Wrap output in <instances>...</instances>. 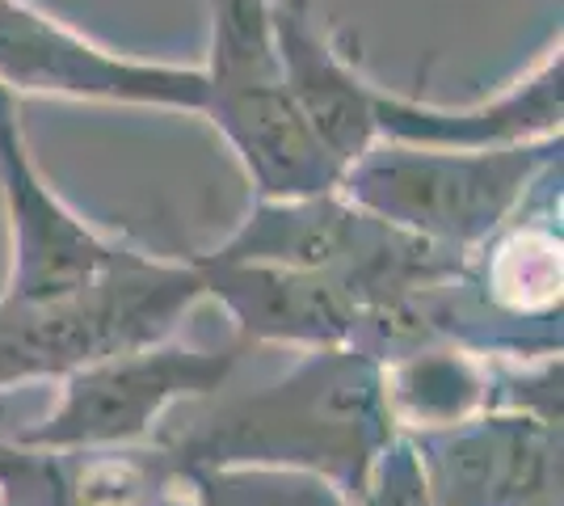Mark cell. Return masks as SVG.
<instances>
[{
  "instance_id": "cell-1",
  "label": "cell",
  "mask_w": 564,
  "mask_h": 506,
  "mask_svg": "<svg viewBox=\"0 0 564 506\" xmlns=\"http://www.w3.org/2000/svg\"><path fill=\"white\" fill-rule=\"evenodd\" d=\"M392 439L383 363L341 346L307 351L279 385L215 406L156 448L173 460L177 477L212 469H295L325 477L358 506Z\"/></svg>"
},
{
  "instance_id": "cell-2",
  "label": "cell",
  "mask_w": 564,
  "mask_h": 506,
  "mask_svg": "<svg viewBox=\"0 0 564 506\" xmlns=\"http://www.w3.org/2000/svg\"><path fill=\"white\" fill-rule=\"evenodd\" d=\"M556 165L561 140L485 152L379 140L341 173L337 191L367 216L468 258L527 207L531 191Z\"/></svg>"
},
{
  "instance_id": "cell-3",
  "label": "cell",
  "mask_w": 564,
  "mask_h": 506,
  "mask_svg": "<svg viewBox=\"0 0 564 506\" xmlns=\"http://www.w3.org/2000/svg\"><path fill=\"white\" fill-rule=\"evenodd\" d=\"M203 300L207 291L189 258H156L135 245L115 270L64 300H0V392L30 380H68L110 355L169 342Z\"/></svg>"
},
{
  "instance_id": "cell-4",
  "label": "cell",
  "mask_w": 564,
  "mask_h": 506,
  "mask_svg": "<svg viewBox=\"0 0 564 506\" xmlns=\"http://www.w3.org/2000/svg\"><path fill=\"white\" fill-rule=\"evenodd\" d=\"M203 115L228 140L253 198H307L341 186L333 161L300 115L270 30V0H207Z\"/></svg>"
},
{
  "instance_id": "cell-5",
  "label": "cell",
  "mask_w": 564,
  "mask_h": 506,
  "mask_svg": "<svg viewBox=\"0 0 564 506\" xmlns=\"http://www.w3.org/2000/svg\"><path fill=\"white\" fill-rule=\"evenodd\" d=\"M245 355L240 342L228 346H186L156 342L127 355L72 372L55 410L13 434L22 448L43 452H101V448H140L156 422L182 401H207L228 385Z\"/></svg>"
},
{
  "instance_id": "cell-6",
  "label": "cell",
  "mask_w": 564,
  "mask_h": 506,
  "mask_svg": "<svg viewBox=\"0 0 564 506\" xmlns=\"http://www.w3.org/2000/svg\"><path fill=\"white\" fill-rule=\"evenodd\" d=\"M0 89L9 97H68L203 115L198 64L122 55L34 0H0Z\"/></svg>"
},
{
  "instance_id": "cell-7",
  "label": "cell",
  "mask_w": 564,
  "mask_h": 506,
  "mask_svg": "<svg viewBox=\"0 0 564 506\" xmlns=\"http://www.w3.org/2000/svg\"><path fill=\"white\" fill-rule=\"evenodd\" d=\"M0 207L9 228V279L4 304H47L97 283L115 270L131 245L94 228L55 194L30 157L18 97L0 89Z\"/></svg>"
},
{
  "instance_id": "cell-8",
  "label": "cell",
  "mask_w": 564,
  "mask_h": 506,
  "mask_svg": "<svg viewBox=\"0 0 564 506\" xmlns=\"http://www.w3.org/2000/svg\"><path fill=\"white\" fill-rule=\"evenodd\" d=\"M434 506H531L561 494V427L480 413L438 434H404Z\"/></svg>"
},
{
  "instance_id": "cell-9",
  "label": "cell",
  "mask_w": 564,
  "mask_h": 506,
  "mask_svg": "<svg viewBox=\"0 0 564 506\" xmlns=\"http://www.w3.org/2000/svg\"><path fill=\"white\" fill-rule=\"evenodd\" d=\"M189 262L203 279V291L232 313L240 346H300L304 355L354 346L362 300L346 279L258 262H219L212 254H194Z\"/></svg>"
},
{
  "instance_id": "cell-10",
  "label": "cell",
  "mask_w": 564,
  "mask_h": 506,
  "mask_svg": "<svg viewBox=\"0 0 564 506\" xmlns=\"http://www.w3.org/2000/svg\"><path fill=\"white\" fill-rule=\"evenodd\" d=\"M564 60L561 43L543 55L527 76L506 85L501 94L468 101V106H438L430 97H404L379 89L376 131L383 144L413 148H455V152H485V148H518L561 140L564 115Z\"/></svg>"
},
{
  "instance_id": "cell-11",
  "label": "cell",
  "mask_w": 564,
  "mask_h": 506,
  "mask_svg": "<svg viewBox=\"0 0 564 506\" xmlns=\"http://www.w3.org/2000/svg\"><path fill=\"white\" fill-rule=\"evenodd\" d=\"M270 30L282 60L291 97L307 119L312 136L341 169L379 144L376 97L379 85L367 80L358 60L341 39L316 18V0H270Z\"/></svg>"
},
{
  "instance_id": "cell-12",
  "label": "cell",
  "mask_w": 564,
  "mask_h": 506,
  "mask_svg": "<svg viewBox=\"0 0 564 506\" xmlns=\"http://www.w3.org/2000/svg\"><path fill=\"white\" fill-rule=\"evenodd\" d=\"M186 485L161 448L43 452L0 439V506H169Z\"/></svg>"
},
{
  "instance_id": "cell-13",
  "label": "cell",
  "mask_w": 564,
  "mask_h": 506,
  "mask_svg": "<svg viewBox=\"0 0 564 506\" xmlns=\"http://www.w3.org/2000/svg\"><path fill=\"white\" fill-rule=\"evenodd\" d=\"M383 397L397 434H438L494 413V372L451 342L383 363Z\"/></svg>"
},
{
  "instance_id": "cell-14",
  "label": "cell",
  "mask_w": 564,
  "mask_h": 506,
  "mask_svg": "<svg viewBox=\"0 0 564 506\" xmlns=\"http://www.w3.org/2000/svg\"><path fill=\"white\" fill-rule=\"evenodd\" d=\"M182 485L194 506H354L337 485L295 469H212Z\"/></svg>"
},
{
  "instance_id": "cell-15",
  "label": "cell",
  "mask_w": 564,
  "mask_h": 506,
  "mask_svg": "<svg viewBox=\"0 0 564 506\" xmlns=\"http://www.w3.org/2000/svg\"><path fill=\"white\" fill-rule=\"evenodd\" d=\"M531 506H561V494H556V498H540V503H531Z\"/></svg>"
}]
</instances>
